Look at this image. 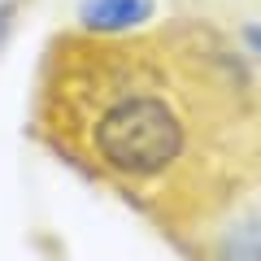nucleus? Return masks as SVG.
Segmentation results:
<instances>
[{"instance_id": "obj_1", "label": "nucleus", "mask_w": 261, "mask_h": 261, "mask_svg": "<svg viewBox=\"0 0 261 261\" xmlns=\"http://www.w3.org/2000/svg\"><path fill=\"white\" fill-rule=\"evenodd\" d=\"M35 135L170 235L196 240L261 183V79L214 27L57 35Z\"/></svg>"}, {"instance_id": "obj_2", "label": "nucleus", "mask_w": 261, "mask_h": 261, "mask_svg": "<svg viewBox=\"0 0 261 261\" xmlns=\"http://www.w3.org/2000/svg\"><path fill=\"white\" fill-rule=\"evenodd\" d=\"M161 0H79L74 13V31L83 35H135V31H148L157 22Z\"/></svg>"}, {"instance_id": "obj_3", "label": "nucleus", "mask_w": 261, "mask_h": 261, "mask_svg": "<svg viewBox=\"0 0 261 261\" xmlns=\"http://www.w3.org/2000/svg\"><path fill=\"white\" fill-rule=\"evenodd\" d=\"M244 44H248V53H252V57H261V22L244 27Z\"/></svg>"}]
</instances>
